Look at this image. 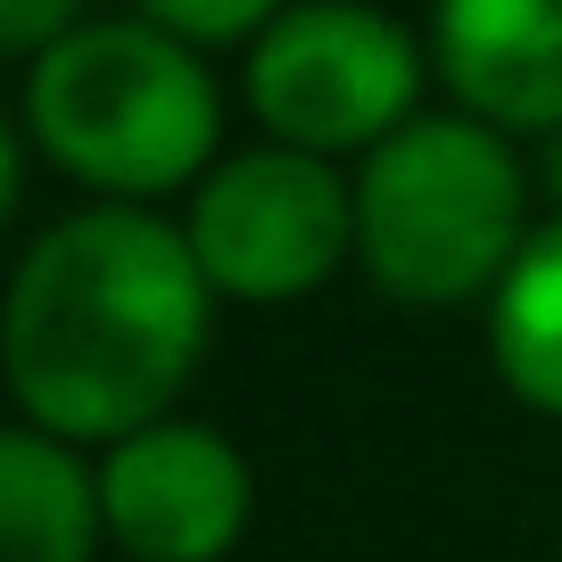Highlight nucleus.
<instances>
[{"label":"nucleus","instance_id":"1","mask_svg":"<svg viewBox=\"0 0 562 562\" xmlns=\"http://www.w3.org/2000/svg\"><path fill=\"white\" fill-rule=\"evenodd\" d=\"M207 339V273L149 207H83L25 248L0 306V364L50 439H133L166 422Z\"/></svg>","mask_w":562,"mask_h":562},{"label":"nucleus","instance_id":"9","mask_svg":"<svg viewBox=\"0 0 562 562\" xmlns=\"http://www.w3.org/2000/svg\"><path fill=\"white\" fill-rule=\"evenodd\" d=\"M488 356L513 397L562 414V215H546L488 290Z\"/></svg>","mask_w":562,"mask_h":562},{"label":"nucleus","instance_id":"5","mask_svg":"<svg viewBox=\"0 0 562 562\" xmlns=\"http://www.w3.org/2000/svg\"><path fill=\"white\" fill-rule=\"evenodd\" d=\"M182 240H191L207 290L299 299L356 240V191L323 158H306L290 140H265V149L224 158L191 191V232Z\"/></svg>","mask_w":562,"mask_h":562},{"label":"nucleus","instance_id":"6","mask_svg":"<svg viewBox=\"0 0 562 562\" xmlns=\"http://www.w3.org/2000/svg\"><path fill=\"white\" fill-rule=\"evenodd\" d=\"M91 480H100V521L140 562H215L248 529V463L207 422H149L108 447Z\"/></svg>","mask_w":562,"mask_h":562},{"label":"nucleus","instance_id":"2","mask_svg":"<svg viewBox=\"0 0 562 562\" xmlns=\"http://www.w3.org/2000/svg\"><path fill=\"white\" fill-rule=\"evenodd\" d=\"M34 140L100 191H175L215 149V75L149 18H75L25 75Z\"/></svg>","mask_w":562,"mask_h":562},{"label":"nucleus","instance_id":"12","mask_svg":"<svg viewBox=\"0 0 562 562\" xmlns=\"http://www.w3.org/2000/svg\"><path fill=\"white\" fill-rule=\"evenodd\" d=\"M18 182H25V166H18V133L0 124V224H9V207H18Z\"/></svg>","mask_w":562,"mask_h":562},{"label":"nucleus","instance_id":"4","mask_svg":"<svg viewBox=\"0 0 562 562\" xmlns=\"http://www.w3.org/2000/svg\"><path fill=\"white\" fill-rule=\"evenodd\" d=\"M240 83L265 133L323 158V149H364V140L381 149L397 133L422 58L397 18L356 9V0H315V9H273V25L248 42Z\"/></svg>","mask_w":562,"mask_h":562},{"label":"nucleus","instance_id":"10","mask_svg":"<svg viewBox=\"0 0 562 562\" xmlns=\"http://www.w3.org/2000/svg\"><path fill=\"white\" fill-rule=\"evenodd\" d=\"M140 18L199 50V42H257L265 25H273V9H265V0H158V9H140Z\"/></svg>","mask_w":562,"mask_h":562},{"label":"nucleus","instance_id":"13","mask_svg":"<svg viewBox=\"0 0 562 562\" xmlns=\"http://www.w3.org/2000/svg\"><path fill=\"white\" fill-rule=\"evenodd\" d=\"M554 191H562V133H554Z\"/></svg>","mask_w":562,"mask_h":562},{"label":"nucleus","instance_id":"3","mask_svg":"<svg viewBox=\"0 0 562 562\" xmlns=\"http://www.w3.org/2000/svg\"><path fill=\"white\" fill-rule=\"evenodd\" d=\"M529 182L513 140L480 116H405L356 175V248L397 299H472L521 257Z\"/></svg>","mask_w":562,"mask_h":562},{"label":"nucleus","instance_id":"7","mask_svg":"<svg viewBox=\"0 0 562 562\" xmlns=\"http://www.w3.org/2000/svg\"><path fill=\"white\" fill-rule=\"evenodd\" d=\"M430 50L480 124L562 133V9L546 0H447Z\"/></svg>","mask_w":562,"mask_h":562},{"label":"nucleus","instance_id":"11","mask_svg":"<svg viewBox=\"0 0 562 562\" xmlns=\"http://www.w3.org/2000/svg\"><path fill=\"white\" fill-rule=\"evenodd\" d=\"M75 25V0H0V50H50Z\"/></svg>","mask_w":562,"mask_h":562},{"label":"nucleus","instance_id":"8","mask_svg":"<svg viewBox=\"0 0 562 562\" xmlns=\"http://www.w3.org/2000/svg\"><path fill=\"white\" fill-rule=\"evenodd\" d=\"M100 480L50 430H0V562H91Z\"/></svg>","mask_w":562,"mask_h":562}]
</instances>
